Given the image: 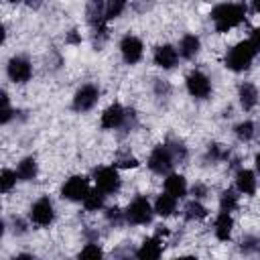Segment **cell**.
I'll use <instances>...</instances> for the list:
<instances>
[{"label":"cell","instance_id":"e0dca14e","mask_svg":"<svg viewBox=\"0 0 260 260\" xmlns=\"http://www.w3.org/2000/svg\"><path fill=\"white\" fill-rule=\"evenodd\" d=\"M165 191L171 193L177 199H183L187 195V181H185V177L179 175V173H169L165 177Z\"/></svg>","mask_w":260,"mask_h":260},{"label":"cell","instance_id":"603a6c76","mask_svg":"<svg viewBox=\"0 0 260 260\" xmlns=\"http://www.w3.org/2000/svg\"><path fill=\"white\" fill-rule=\"evenodd\" d=\"M104 199H106V193H102L95 187V189H89V193L85 195V199L81 203H83L85 211H100L104 207Z\"/></svg>","mask_w":260,"mask_h":260},{"label":"cell","instance_id":"e575fe53","mask_svg":"<svg viewBox=\"0 0 260 260\" xmlns=\"http://www.w3.org/2000/svg\"><path fill=\"white\" fill-rule=\"evenodd\" d=\"M156 93H158V95H160V93H162V95H169V93H171V85H169L167 81H156Z\"/></svg>","mask_w":260,"mask_h":260},{"label":"cell","instance_id":"1f68e13d","mask_svg":"<svg viewBox=\"0 0 260 260\" xmlns=\"http://www.w3.org/2000/svg\"><path fill=\"white\" fill-rule=\"evenodd\" d=\"M10 116H12V108H10V102H8V95L2 91V124H6L8 120H10Z\"/></svg>","mask_w":260,"mask_h":260},{"label":"cell","instance_id":"ffe728a7","mask_svg":"<svg viewBox=\"0 0 260 260\" xmlns=\"http://www.w3.org/2000/svg\"><path fill=\"white\" fill-rule=\"evenodd\" d=\"M201 51V39L197 35H185L179 41V55L185 59H193Z\"/></svg>","mask_w":260,"mask_h":260},{"label":"cell","instance_id":"cb8c5ba5","mask_svg":"<svg viewBox=\"0 0 260 260\" xmlns=\"http://www.w3.org/2000/svg\"><path fill=\"white\" fill-rule=\"evenodd\" d=\"M205 217H207V209H205V205L199 203L197 199H193V201H189V203L185 205V219H189V221H199V219H205Z\"/></svg>","mask_w":260,"mask_h":260},{"label":"cell","instance_id":"f1b7e54d","mask_svg":"<svg viewBox=\"0 0 260 260\" xmlns=\"http://www.w3.org/2000/svg\"><path fill=\"white\" fill-rule=\"evenodd\" d=\"M104 256V250L95 244V242H89L81 252H79V258H102Z\"/></svg>","mask_w":260,"mask_h":260},{"label":"cell","instance_id":"74e56055","mask_svg":"<svg viewBox=\"0 0 260 260\" xmlns=\"http://www.w3.org/2000/svg\"><path fill=\"white\" fill-rule=\"evenodd\" d=\"M205 191H207V189H205L203 185H195V187H193V195H195V197H203Z\"/></svg>","mask_w":260,"mask_h":260},{"label":"cell","instance_id":"9c48e42d","mask_svg":"<svg viewBox=\"0 0 260 260\" xmlns=\"http://www.w3.org/2000/svg\"><path fill=\"white\" fill-rule=\"evenodd\" d=\"M185 83H187L189 95H193V98H197V100H205V98H209V93H211V81H209V77H207L203 71H191V73L187 75Z\"/></svg>","mask_w":260,"mask_h":260},{"label":"cell","instance_id":"d590c367","mask_svg":"<svg viewBox=\"0 0 260 260\" xmlns=\"http://www.w3.org/2000/svg\"><path fill=\"white\" fill-rule=\"evenodd\" d=\"M65 41H67V43H71V45H79V43H81V37H79V32H77V30H71V32L65 37Z\"/></svg>","mask_w":260,"mask_h":260},{"label":"cell","instance_id":"d6a6232c","mask_svg":"<svg viewBox=\"0 0 260 260\" xmlns=\"http://www.w3.org/2000/svg\"><path fill=\"white\" fill-rule=\"evenodd\" d=\"M118 167H120V169H136V167H138V160H136L134 156H122V158L118 160Z\"/></svg>","mask_w":260,"mask_h":260},{"label":"cell","instance_id":"83f0119b","mask_svg":"<svg viewBox=\"0 0 260 260\" xmlns=\"http://www.w3.org/2000/svg\"><path fill=\"white\" fill-rule=\"evenodd\" d=\"M167 144H169V148H171V152H173V156H175V162H183V160L187 158V148H185L183 142L171 140V142H167Z\"/></svg>","mask_w":260,"mask_h":260},{"label":"cell","instance_id":"ac0fdd59","mask_svg":"<svg viewBox=\"0 0 260 260\" xmlns=\"http://www.w3.org/2000/svg\"><path fill=\"white\" fill-rule=\"evenodd\" d=\"M238 100H240V106L246 112H250L258 104V89H256V85L254 83H248V81L242 83L238 87Z\"/></svg>","mask_w":260,"mask_h":260},{"label":"cell","instance_id":"8d00e7d4","mask_svg":"<svg viewBox=\"0 0 260 260\" xmlns=\"http://www.w3.org/2000/svg\"><path fill=\"white\" fill-rule=\"evenodd\" d=\"M256 248V242L254 240H250V238H246V244L242 242V250H246V252H252Z\"/></svg>","mask_w":260,"mask_h":260},{"label":"cell","instance_id":"8fae6325","mask_svg":"<svg viewBox=\"0 0 260 260\" xmlns=\"http://www.w3.org/2000/svg\"><path fill=\"white\" fill-rule=\"evenodd\" d=\"M126 122H128V110H124L120 104H110V106L104 110L102 118H100V124H102V128H106V130L122 128Z\"/></svg>","mask_w":260,"mask_h":260},{"label":"cell","instance_id":"d4e9b609","mask_svg":"<svg viewBox=\"0 0 260 260\" xmlns=\"http://www.w3.org/2000/svg\"><path fill=\"white\" fill-rule=\"evenodd\" d=\"M234 132H236L238 140H242V142H250V140L254 138V134H256V130H254V124H252L250 120H244V122L236 124Z\"/></svg>","mask_w":260,"mask_h":260},{"label":"cell","instance_id":"5bb4252c","mask_svg":"<svg viewBox=\"0 0 260 260\" xmlns=\"http://www.w3.org/2000/svg\"><path fill=\"white\" fill-rule=\"evenodd\" d=\"M236 189L242 195H254L258 189V179L254 175V171L250 169H240L236 173Z\"/></svg>","mask_w":260,"mask_h":260},{"label":"cell","instance_id":"f35d334b","mask_svg":"<svg viewBox=\"0 0 260 260\" xmlns=\"http://www.w3.org/2000/svg\"><path fill=\"white\" fill-rule=\"evenodd\" d=\"M154 234H156V236H158V238H165V236H169V230H167V228H165V225H158V228H156V232H154Z\"/></svg>","mask_w":260,"mask_h":260},{"label":"cell","instance_id":"484cf974","mask_svg":"<svg viewBox=\"0 0 260 260\" xmlns=\"http://www.w3.org/2000/svg\"><path fill=\"white\" fill-rule=\"evenodd\" d=\"M16 181H18V173L16 171H10V169H4L0 173V191L2 193L12 191V187L16 185Z\"/></svg>","mask_w":260,"mask_h":260},{"label":"cell","instance_id":"2e32d148","mask_svg":"<svg viewBox=\"0 0 260 260\" xmlns=\"http://www.w3.org/2000/svg\"><path fill=\"white\" fill-rule=\"evenodd\" d=\"M232 230H234V217L230 211H219L217 217H215V238L219 242H228L232 238Z\"/></svg>","mask_w":260,"mask_h":260},{"label":"cell","instance_id":"ba28073f","mask_svg":"<svg viewBox=\"0 0 260 260\" xmlns=\"http://www.w3.org/2000/svg\"><path fill=\"white\" fill-rule=\"evenodd\" d=\"M100 100V89L93 83L81 85L73 95V110L75 112H89Z\"/></svg>","mask_w":260,"mask_h":260},{"label":"cell","instance_id":"8992f818","mask_svg":"<svg viewBox=\"0 0 260 260\" xmlns=\"http://www.w3.org/2000/svg\"><path fill=\"white\" fill-rule=\"evenodd\" d=\"M93 181H95V187L106 195H114L122 183L116 167H98L93 171Z\"/></svg>","mask_w":260,"mask_h":260},{"label":"cell","instance_id":"f546056e","mask_svg":"<svg viewBox=\"0 0 260 260\" xmlns=\"http://www.w3.org/2000/svg\"><path fill=\"white\" fill-rule=\"evenodd\" d=\"M207 156H209L211 160H221V158L228 156V150H225L221 144H211L209 150H207Z\"/></svg>","mask_w":260,"mask_h":260},{"label":"cell","instance_id":"3957f363","mask_svg":"<svg viewBox=\"0 0 260 260\" xmlns=\"http://www.w3.org/2000/svg\"><path fill=\"white\" fill-rule=\"evenodd\" d=\"M152 213H154V207L150 205V201L146 197H136L128 203L124 215H126V221L132 223V225H146L150 223L152 219Z\"/></svg>","mask_w":260,"mask_h":260},{"label":"cell","instance_id":"44dd1931","mask_svg":"<svg viewBox=\"0 0 260 260\" xmlns=\"http://www.w3.org/2000/svg\"><path fill=\"white\" fill-rule=\"evenodd\" d=\"M16 173H18V179L20 181H32L39 175V165H37V160L32 156H26V158H22L18 162Z\"/></svg>","mask_w":260,"mask_h":260},{"label":"cell","instance_id":"b9f144b4","mask_svg":"<svg viewBox=\"0 0 260 260\" xmlns=\"http://www.w3.org/2000/svg\"><path fill=\"white\" fill-rule=\"evenodd\" d=\"M8 2H18V0H8Z\"/></svg>","mask_w":260,"mask_h":260},{"label":"cell","instance_id":"60d3db41","mask_svg":"<svg viewBox=\"0 0 260 260\" xmlns=\"http://www.w3.org/2000/svg\"><path fill=\"white\" fill-rule=\"evenodd\" d=\"M254 165H256V171L260 173V152L256 154V158H254Z\"/></svg>","mask_w":260,"mask_h":260},{"label":"cell","instance_id":"7c38bea8","mask_svg":"<svg viewBox=\"0 0 260 260\" xmlns=\"http://www.w3.org/2000/svg\"><path fill=\"white\" fill-rule=\"evenodd\" d=\"M6 71H8V77L14 83H26L32 75V65L24 57H12L6 65Z\"/></svg>","mask_w":260,"mask_h":260},{"label":"cell","instance_id":"4fadbf2b","mask_svg":"<svg viewBox=\"0 0 260 260\" xmlns=\"http://www.w3.org/2000/svg\"><path fill=\"white\" fill-rule=\"evenodd\" d=\"M154 65L160 67V69H173L179 61V51L173 47V45H158L154 49Z\"/></svg>","mask_w":260,"mask_h":260},{"label":"cell","instance_id":"d6986e66","mask_svg":"<svg viewBox=\"0 0 260 260\" xmlns=\"http://www.w3.org/2000/svg\"><path fill=\"white\" fill-rule=\"evenodd\" d=\"M154 213H158L160 217H169V215H173L175 211H177V197H173L171 193H160L158 197H156V201H154Z\"/></svg>","mask_w":260,"mask_h":260},{"label":"cell","instance_id":"7a4b0ae2","mask_svg":"<svg viewBox=\"0 0 260 260\" xmlns=\"http://www.w3.org/2000/svg\"><path fill=\"white\" fill-rule=\"evenodd\" d=\"M256 55H258V51L254 49V45H252L250 39H248V41H240L238 45H234V47L225 53L223 63H225V67H228L230 71L240 73V71H246V69L252 65V61H254Z\"/></svg>","mask_w":260,"mask_h":260},{"label":"cell","instance_id":"9a60e30c","mask_svg":"<svg viewBox=\"0 0 260 260\" xmlns=\"http://www.w3.org/2000/svg\"><path fill=\"white\" fill-rule=\"evenodd\" d=\"M160 254H162V238H158L156 234L150 236V238H146V240L140 244V248L136 250V256L142 258V260L158 258Z\"/></svg>","mask_w":260,"mask_h":260},{"label":"cell","instance_id":"4dcf8cb0","mask_svg":"<svg viewBox=\"0 0 260 260\" xmlns=\"http://www.w3.org/2000/svg\"><path fill=\"white\" fill-rule=\"evenodd\" d=\"M106 219H108L110 223H116V225H118V223L126 221V215H124V213H122L118 207H110V209L106 211Z\"/></svg>","mask_w":260,"mask_h":260},{"label":"cell","instance_id":"7402d4cb","mask_svg":"<svg viewBox=\"0 0 260 260\" xmlns=\"http://www.w3.org/2000/svg\"><path fill=\"white\" fill-rule=\"evenodd\" d=\"M240 205V195H238V189H225L221 195H219V209L221 211H236Z\"/></svg>","mask_w":260,"mask_h":260},{"label":"cell","instance_id":"30bf717a","mask_svg":"<svg viewBox=\"0 0 260 260\" xmlns=\"http://www.w3.org/2000/svg\"><path fill=\"white\" fill-rule=\"evenodd\" d=\"M120 53H122V59L128 63V65H134L142 59L144 55V45L142 41L136 37V35H126L122 37L120 41Z\"/></svg>","mask_w":260,"mask_h":260},{"label":"cell","instance_id":"ab89813d","mask_svg":"<svg viewBox=\"0 0 260 260\" xmlns=\"http://www.w3.org/2000/svg\"><path fill=\"white\" fill-rule=\"evenodd\" d=\"M252 12H260V0H252Z\"/></svg>","mask_w":260,"mask_h":260},{"label":"cell","instance_id":"52a82bcc","mask_svg":"<svg viewBox=\"0 0 260 260\" xmlns=\"http://www.w3.org/2000/svg\"><path fill=\"white\" fill-rule=\"evenodd\" d=\"M87 193H89V181L83 175L69 177L61 187V197L67 201H83Z\"/></svg>","mask_w":260,"mask_h":260},{"label":"cell","instance_id":"277c9868","mask_svg":"<svg viewBox=\"0 0 260 260\" xmlns=\"http://www.w3.org/2000/svg\"><path fill=\"white\" fill-rule=\"evenodd\" d=\"M148 169L156 175H169L173 165H175V156L169 148V144H158L152 148L150 156H148Z\"/></svg>","mask_w":260,"mask_h":260},{"label":"cell","instance_id":"4316f807","mask_svg":"<svg viewBox=\"0 0 260 260\" xmlns=\"http://www.w3.org/2000/svg\"><path fill=\"white\" fill-rule=\"evenodd\" d=\"M126 8V0H106V18H118Z\"/></svg>","mask_w":260,"mask_h":260},{"label":"cell","instance_id":"5b68a950","mask_svg":"<svg viewBox=\"0 0 260 260\" xmlns=\"http://www.w3.org/2000/svg\"><path fill=\"white\" fill-rule=\"evenodd\" d=\"M28 217H30V221H32L35 225H39V228H49V225L53 223V219H55V205H53V201H51L47 195L39 197V199L30 205Z\"/></svg>","mask_w":260,"mask_h":260},{"label":"cell","instance_id":"6da1fadb","mask_svg":"<svg viewBox=\"0 0 260 260\" xmlns=\"http://www.w3.org/2000/svg\"><path fill=\"white\" fill-rule=\"evenodd\" d=\"M211 20L217 32H228L232 28H236L238 24L244 22L246 18V6L244 4H236V2H223L217 4L211 10Z\"/></svg>","mask_w":260,"mask_h":260},{"label":"cell","instance_id":"836d02e7","mask_svg":"<svg viewBox=\"0 0 260 260\" xmlns=\"http://www.w3.org/2000/svg\"><path fill=\"white\" fill-rule=\"evenodd\" d=\"M250 43H252L254 49L260 53V26H256V28L252 30V35H250Z\"/></svg>","mask_w":260,"mask_h":260}]
</instances>
